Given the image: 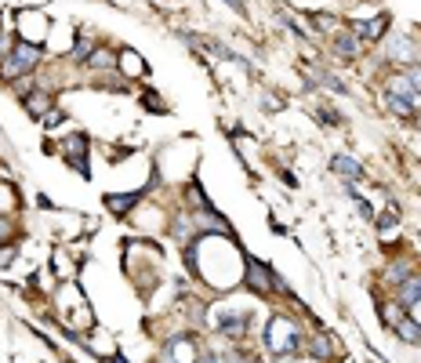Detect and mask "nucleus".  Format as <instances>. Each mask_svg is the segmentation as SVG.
Segmentation results:
<instances>
[{"label":"nucleus","mask_w":421,"mask_h":363,"mask_svg":"<svg viewBox=\"0 0 421 363\" xmlns=\"http://www.w3.org/2000/svg\"><path fill=\"white\" fill-rule=\"evenodd\" d=\"M265 345H269L272 356H280V359L294 356V352H298V345H302V331H298V324H290V319L276 316V319H272V324L265 327Z\"/></svg>","instance_id":"obj_1"},{"label":"nucleus","mask_w":421,"mask_h":363,"mask_svg":"<svg viewBox=\"0 0 421 363\" xmlns=\"http://www.w3.org/2000/svg\"><path fill=\"white\" fill-rule=\"evenodd\" d=\"M40 66V51L33 44H26V40H18L15 51L4 58V77L15 80V77H22V73H33Z\"/></svg>","instance_id":"obj_2"},{"label":"nucleus","mask_w":421,"mask_h":363,"mask_svg":"<svg viewBox=\"0 0 421 363\" xmlns=\"http://www.w3.org/2000/svg\"><path fill=\"white\" fill-rule=\"evenodd\" d=\"M243 284H247L250 291H258V294H269L272 287H276V291H287V284L276 280V272H272L269 265H262V262H255V258H247V276H243Z\"/></svg>","instance_id":"obj_3"},{"label":"nucleus","mask_w":421,"mask_h":363,"mask_svg":"<svg viewBox=\"0 0 421 363\" xmlns=\"http://www.w3.org/2000/svg\"><path fill=\"white\" fill-rule=\"evenodd\" d=\"M385 58L399 62V66H414V44H410V37H392L389 44H385Z\"/></svg>","instance_id":"obj_4"},{"label":"nucleus","mask_w":421,"mask_h":363,"mask_svg":"<svg viewBox=\"0 0 421 363\" xmlns=\"http://www.w3.org/2000/svg\"><path fill=\"white\" fill-rule=\"evenodd\" d=\"M414 305H421V272L407 276V280L399 284V309H414Z\"/></svg>","instance_id":"obj_5"},{"label":"nucleus","mask_w":421,"mask_h":363,"mask_svg":"<svg viewBox=\"0 0 421 363\" xmlns=\"http://www.w3.org/2000/svg\"><path fill=\"white\" fill-rule=\"evenodd\" d=\"M171 363H196V349H193V338H178L171 341V349H167Z\"/></svg>","instance_id":"obj_6"},{"label":"nucleus","mask_w":421,"mask_h":363,"mask_svg":"<svg viewBox=\"0 0 421 363\" xmlns=\"http://www.w3.org/2000/svg\"><path fill=\"white\" fill-rule=\"evenodd\" d=\"M385 26H389V15H377V18H370V22H356V37L377 40V37L385 33Z\"/></svg>","instance_id":"obj_7"},{"label":"nucleus","mask_w":421,"mask_h":363,"mask_svg":"<svg viewBox=\"0 0 421 363\" xmlns=\"http://www.w3.org/2000/svg\"><path fill=\"white\" fill-rule=\"evenodd\" d=\"M334 51L345 55V58L360 55V40H356V33H338V37H334Z\"/></svg>","instance_id":"obj_8"},{"label":"nucleus","mask_w":421,"mask_h":363,"mask_svg":"<svg viewBox=\"0 0 421 363\" xmlns=\"http://www.w3.org/2000/svg\"><path fill=\"white\" fill-rule=\"evenodd\" d=\"M330 171H338V175H349V178H360V175H363V167L356 164V160H349V157H334V160H330Z\"/></svg>","instance_id":"obj_9"},{"label":"nucleus","mask_w":421,"mask_h":363,"mask_svg":"<svg viewBox=\"0 0 421 363\" xmlns=\"http://www.w3.org/2000/svg\"><path fill=\"white\" fill-rule=\"evenodd\" d=\"M309 352H312V359H334V345H330V338L316 334V338H312V345H309Z\"/></svg>","instance_id":"obj_10"},{"label":"nucleus","mask_w":421,"mask_h":363,"mask_svg":"<svg viewBox=\"0 0 421 363\" xmlns=\"http://www.w3.org/2000/svg\"><path fill=\"white\" fill-rule=\"evenodd\" d=\"M243 324H247V312H229V316H222V331H225V334H243V331H247Z\"/></svg>","instance_id":"obj_11"},{"label":"nucleus","mask_w":421,"mask_h":363,"mask_svg":"<svg viewBox=\"0 0 421 363\" xmlns=\"http://www.w3.org/2000/svg\"><path fill=\"white\" fill-rule=\"evenodd\" d=\"M421 324H417V319H414V324H410V319H399V324L392 327L399 338H403V341H414V345H417V341H421V331H417Z\"/></svg>","instance_id":"obj_12"},{"label":"nucleus","mask_w":421,"mask_h":363,"mask_svg":"<svg viewBox=\"0 0 421 363\" xmlns=\"http://www.w3.org/2000/svg\"><path fill=\"white\" fill-rule=\"evenodd\" d=\"M83 149H88V138L73 135V138H69V157H73V164H76L80 171H88V164H83Z\"/></svg>","instance_id":"obj_13"},{"label":"nucleus","mask_w":421,"mask_h":363,"mask_svg":"<svg viewBox=\"0 0 421 363\" xmlns=\"http://www.w3.org/2000/svg\"><path fill=\"white\" fill-rule=\"evenodd\" d=\"M138 200H142V193H131V197H105V207H113L116 215H123V211L135 207Z\"/></svg>","instance_id":"obj_14"},{"label":"nucleus","mask_w":421,"mask_h":363,"mask_svg":"<svg viewBox=\"0 0 421 363\" xmlns=\"http://www.w3.org/2000/svg\"><path fill=\"white\" fill-rule=\"evenodd\" d=\"M385 102H389V110L399 113V117H414L417 113V105H410L407 98H399V95H385Z\"/></svg>","instance_id":"obj_15"},{"label":"nucleus","mask_w":421,"mask_h":363,"mask_svg":"<svg viewBox=\"0 0 421 363\" xmlns=\"http://www.w3.org/2000/svg\"><path fill=\"white\" fill-rule=\"evenodd\" d=\"M48 105H51L48 95H36V91L26 95V110H29V113H48Z\"/></svg>","instance_id":"obj_16"},{"label":"nucleus","mask_w":421,"mask_h":363,"mask_svg":"<svg viewBox=\"0 0 421 363\" xmlns=\"http://www.w3.org/2000/svg\"><path fill=\"white\" fill-rule=\"evenodd\" d=\"M88 66H95V70H109V66H113V55H105V51H95V55L88 58Z\"/></svg>","instance_id":"obj_17"},{"label":"nucleus","mask_w":421,"mask_h":363,"mask_svg":"<svg viewBox=\"0 0 421 363\" xmlns=\"http://www.w3.org/2000/svg\"><path fill=\"white\" fill-rule=\"evenodd\" d=\"M73 58H76V62H88V58H91V37H80V44H76Z\"/></svg>","instance_id":"obj_18"},{"label":"nucleus","mask_w":421,"mask_h":363,"mask_svg":"<svg viewBox=\"0 0 421 363\" xmlns=\"http://www.w3.org/2000/svg\"><path fill=\"white\" fill-rule=\"evenodd\" d=\"M320 120H327L330 127H338V124H342V117L334 113V110H320Z\"/></svg>","instance_id":"obj_19"},{"label":"nucleus","mask_w":421,"mask_h":363,"mask_svg":"<svg viewBox=\"0 0 421 363\" xmlns=\"http://www.w3.org/2000/svg\"><path fill=\"white\" fill-rule=\"evenodd\" d=\"M15 258V247H0V265H8Z\"/></svg>","instance_id":"obj_20"},{"label":"nucleus","mask_w":421,"mask_h":363,"mask_svg":"<svg viewBox=\"0 0 421 363\" xmlns=\"http://www.w3.org/2000/svg\"><path fill=\"white\" fill-rule=\"evenodd\" d=\"M222 359H225V363H250L243 352H229V356H222Z\"/></svg>","instance_id":"obj_21"},{"label":"nucleus","mask_w":421,"mask_h":363,"mask_svg":"<svg viewBox=\"0 0 421 363\" xmlns=\"http://www.w3.org/2000/svg\"><path fill=\"white\" fill-rule=\"evenodd\" d=\"M200 363H225V359H222V356H203Z\"/></svg>","instance_id":"obj_22"},{"label":"nucleus","mask_w":421,"mask_h":363,"mask_svg":"<svg viewBox=\"0 0 421 363\" xmlns=\"http://www.w3.org/2000/svg\"><path fill=\"white\" fill-rule=\"evenodd\" d=\"M414 124H417V131H421V110H417V113H414Z\"/></svg>","instance_id":"obj_23"},{"label":"nucleus","mask_w":421,"mask_h":363,"mask_svg":"<svg viewBox=\"0 0 421 363\" xmlns=\"http://www.w3.org/2000/svg\"><path fill=\"white\" fill-rule=\"evenodd\" d=\"M229 4H233V8H236V11H240V8H243V0H229Z\"/></svg>","instance_id":"obj_24"}]
</instances>
